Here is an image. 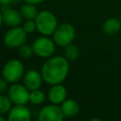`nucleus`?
I'll list each match as a JSON object with an SVG mask.
<instances>
[{"label": "nucleus", "mask_w": 121, "mask_h": 121, "mask_svg": "<svg viewBox=\"0 0 121 121\" xmlns=\"http://www.w3.org/2000/svg\"><path fill=\"white\" fill-rule=\"evenodd\" d=\"M29 93L24 84L18 82L11 83L8 89V96L14 105H26L29 102Z\"/></svg>", "instance_id": "nucleus-7"}, {"label": "nucleus", "mask_w": 121, "mask_h": 121, "mask_svg": "<svg viewBox=\"0 0 121 121\" xmlns=\"http://www.w3.org/2000/svg\"><path fill=\"white\" fill-rule=\"evenodd\" d=\"M121 28V22L116 18H109L107 19L102 26L103 31L108 35H113L117 33Z\"/></svg>", "instance_id": "nucleus-14"}, {"label": "nucleus", "mask_w": 121, "mask_h": 121, "mask_svg": "<svg viewBox=\"0 0 121 121\" xmlns=\"http://www.w3.org/2000/svg\"><path fill=\"white\" fill-rule=\"evenodd\" d=\"M18 54H19L20 58L24 59V60H27V59L31 58L34 55L32 45H28V44H26V43L21 45L18 48Z\"/></svg>", "instance_id": "nucleus-19"}, {"label": "nucleus", "mask_w": 121, "mask_h": 121, "mask_svg": "<svg viewBox=\"0 0 121 121\" xmlns=\"http://www.w3.org/2000/svg\"><path fill=\"white\" fill-rule=\"evenodd\" d=\"M0 121H5V117L3 116V114H0Z\"/></svg>", "instance_id": "nucleus-25"}, {"label": "nucleus", "mask_w": 121, "mask_h": 121, "mask_svg": "<svg viewBox=\"0 0 121 121\" xmlns=\"http://www.w3.org/2000/svg\"><path fill=\"white\" fill-rule=\"evenodd\" d=\"M19 11L22 14L23 18H25L26 20H35V18L39 13L36 8V5L29 4V3H26L22 5Z\"/></svg>", "instance_id": "nucleus-15"}, {"label": "nucleus", "mask_w": 121, "mask_h": 121, "mask_svg": "<svg viewBox=\"0 0 121 121\" xmlns=\"http://www.w3.org/2000/svg\"><path fill=\"white\" fill-rule=\"evenodd\" d=\"M2 14H3V21H4L5 25H7L10 27L18 26L22 24L23 16L20 13V11L14 9L7 8L2 11Z\"/></svg>", "instance_id": "nucleus-12"}, {"label": "nucleus", "mask_w": 121, "mask_h": 121, "mask_svg": "<svg viewBox=\"0 0 121 121\" xmlns=\"http://www.w3.org/2000/svg\"><path fill=\"white\" fill-rule=\"evenodd\" d=\"M80 50L78 45L75 43H70L64 47V57L69 60V61H75L78 60L79 57Z\"/></svg>", "instance_id": "nucleus-16"}, {"label": "nucleus", "mask_w": 121, "mask_h": 121, "mask_svg": "<svg viewBox=\"0 0 121 121\" xmlns=\"http://www.w3.org/2000/svg\"><path fill=\"white\" fill-rule=\"evenodd\" d=\"M9 81L5 79L4 78H0V94H4L5 92H8L9 89Z\"/></svg>", "instance_id": "nucleus-21"}, {"label": "nucleus", "mask_w": 121, "mask_h": 121, "mask_svg": "<svg viewBox=\"0 0 121 121\" xmlns=\"http://www.w3.org/2000/svg\"><path fill=\"white\" fill-rule=\"evenodd\" d=\"M53 40L56 45L65 47L73 43L76 38V28L69 23H62L59 25L53 33Z\"/></svg>", "instance_id": "nucleus-4"}, {"label": "nucleus", "mask_w": 121, "mask_h": 121, "mask_svg": "<svg viewBox=\"0 0 121 121\" xmlns=\"http://www.w3.org/2000/svg\"><path fill=\"white\" fill-rule=\"evenodd\" d=\"M60 106L61 108L64 117H74L79 112L78 103L76 100L71 98H66Z\"/></svg>", "instance_id": "nucleus-13"}, {"label": "nucleus", "mask_w": 121, "mask_h": 121, "mask_svg": "<svg viewBox=\"0 0 121 121\" xmlns=\"http://www.w3.org/2000/svg\"><path fill=\"white\" fill-rule=\"evenodd\" d=\"M22 26L26 30V32L27 34H31V33H33V32H35L37 30V26H36L35 20H26L23 24Z\"/></svg>", "instance_id": "nucleus-20"}, {"label": "nucleus", "mask_w": 121, "mask_h": 121, "mask_svg": "<svg viewBox=\"0 0 121 121\" xmlns=\"http://www.w3.org/2000/svg\"><path fill=\"white\" fill-rule=\"evenodd\" d=\"M43 80V78L41 72H39L35 69L27 70L23 77V84L29 91L40 89L42 86Z\"/></svg>", "instance_id": "nucleus-9"}, {"label": "nucleus", "mask_w": 121, "mask_h": 121, "mask_svg": "<svg viewBox=\"0 0 121 121\" xmlns=\"http://www.w3.org/2000/svg\"><path fill=\"white\" fill-rule=\"evenodd\" d=\"M63 118L64 115L60 106L53 103L43 106L38 114L39 121H61Z\"/></svg>", "instance_id": "nucleus-8"}, {"label": "nucleus", "mask_w": 121, "mask_h": 121, "mask_svg": "<svg viewBox=\"0 0 121 121\" xmlns=\"http://www.w3.org/2000/svg\"><path fill=\"white\" fill-rule=\"evenodd\" d=\"M25 3H29V4H33V5H39L42 4L43 2H44L45 0H24Z\"/></svg>", "instance_id": "nucleus-22"}, {"label": "nucleus", "mask_w": 121, "mask_h": 121, "mask_svg": "<svg viewBox=\"0 0 121 121\" xmlns=\"http://www.w3.org/2000/svg\"><path fill=\"white\" fill-rule=\"evenodd\" d=\"M45 100V94L41 89L32 90L29 93V102L33 105H41Z\"/></svg>", "instance_id": "nucleus-17"}, {"label": "nucleus", "mask_w": 121, "mask_h": 121, "mask_svg": "<svg viewBox=\"0 0 121 121\" xmlns=\"http://www.w3.org/2000/svg\"><path fill=\"white\" fill-rule=\"evenodd\" d=\"M69 60L64 56H51L42 66L41 74L43 81L49 85L62 83L69 73Z\"/></svg>", "instance_id": "nucleus-1"}, {"label": "nucleus", "mask_w": 121, "mask_h": 121, "mask_svg": "<svg viewBox=\"0 0 121 121\" xmlns=\"http://www.w3.org/2000/svg\"><path fill=\"white\" fill-rule=\"evenodd\" d=\"M27 40V33L23 28V26H13L9 29L3 38L4 43L9 48H19L21 45L25 44Z\"/></svg>", "instance_id": "nucleus-6"}, {"label": "nucleus", "mask_w": 121, "mask_h": 121, "mask_svg": "<svg viewBox=\"0 0 121 121\" xmlns=\"http://www.w3.org/2000/svg\"><path fill=\"white\" fill-rule=\"evenodd\" d=\"M12 107V102L8 95L0 94V114H7Z\"/></svg>", "instance_id": "nucleus-18"}, {"label": "nucleus", "mask_w": 121, "mask_h": 121, "mask_svg": "<svg viewBox=\"0 0 121 121\" xmlns=\"http://www.w3.org/2000/svg\"><path fill=\"white\" fill-rule=\"evenodd\" d=\"M31 112L26 105H14L8 113L9 121H29Z\"/></svg>", "instance_id": "nucleus-10"}, {"label": "nucleus", "mask_w": 121, "mask_h": 121, "mask_svg": "<svg viewBox=\"0 0 121 121\" xmlns=\"http://www.w3.org/2000/svg\"><path fill=\"white\" fill-rule=\"evenodd\" d=\"M11 0H0V6H8Z\"/></svg>", "instance_id": "nucleus-23"}, {"label": "nucleus", "mask_w": 121, "mask_h": 121, "mask_svg": "<svg viewBox=\"0 0 121 121\" xmlns=\"http://www.w3.org/2000/svg\"><path fill=\"white\" fill-rule=\"evenodd\" d=\"M32 47L34 55L43 59H48L53 56L56 49V43L53 39L49 38V36L42 35L34 40Z\"/></svg>", "instance_id": "nucleus-5"}, {"label": "nucleus", "mask_w": 121, "mask_h": 121, "mask_svg": "<svg viewBox=\"0 0 121 121\" xmlns=\"http://www.w3.org/2000/svg\"><path fill=\"white\" fill-rule=\"evenodd\" d=\"M25 75L24 63L17 59H11L8 60L2 69V77L9 83L18 82L23 78Z\"/></svg>", "instance_id": "nucleus-3"}, {"label": "nucleus", "mask_w": 121, "mask_h": 121, "mask_svg": "<svg viewBox=\"0 0 121 121\" xmlns=\"http://www.w3.org/2000/svg\"><path fill=\"white\" fill-rule=\"evenodd\" d=\"M119 20H120V22H121V14H120V18H119Z\"/></svg>", "instance_id": "nucleus-26"}, {"label": "nucleus", "mask_w": 121, "mask_h": 121, "mask_svg": "<svg viewBox=\"0 0 121 121\" xmlns=\"http://www.w3.org/2000/svg\"><path fill=\"white\" fill-rule=\"evenodd\" d=\"M3 23H4V21H3V14H2V11H0V26H2Z\"/></svg>", "instance_id": "nucleus-24"}, {"label": "nucleus", "mask_w": 121, "mask_h": 121, "mask_svg": "<svg viewBox=\"0 0 121 121\" xmlns=\"http://www.w3.org/2000/svg\"><path fill=\"white\" fill-rule=\"evenodd\" d=\"M47 98L51 103L60 105L67 98V90L61 83L51 85L47 92Z\"/></svg>", "instance_id": "nucleus-11"}, {"label": "nucleus", "mask_w": 121, "mask_h": 121, "mask_svg": "<svg viewBox=\"0 0 121 121\" xmlns=\"http://www.w3.org/2000/svg\"><path fill=\"white\" fill-rule=\"evenodd\" d=\"M37 31L41 35L51 36L56 30L58 24V19L56 15L50 10H42L39 11L37 17L35 18Z\"/></svg>", "instance_id": "nucleus-2"}]
</instances>
